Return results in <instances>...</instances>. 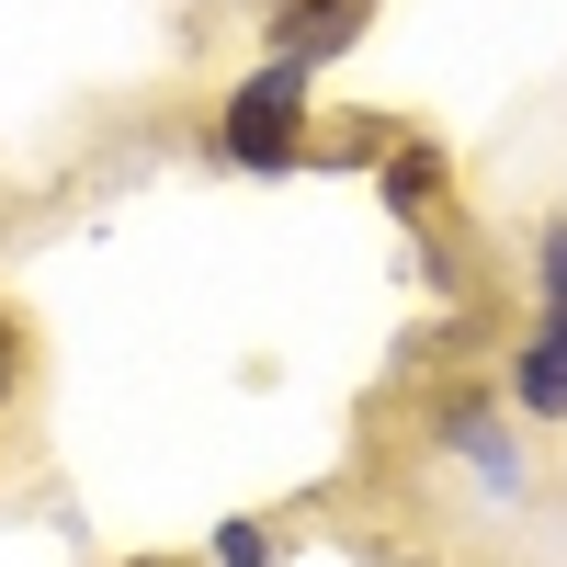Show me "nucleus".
I'll list each match as a JSON object with an SVG mask.
<instances>
[{
    "label": "nucleus",
    "mask_w": 567,
    "mask_h": 567,
    "mask_svg": "<svg viewBox=\"0 0 567 567\" xmlns=\"http://www.w3.org/2000/svg\"><path fill=\"white\" fill-rule=\"evenodd\" d=\"M227 159L239 171H284V159H307V69H250L239 91H227Z\"/></svg>",
    "instance_id": "obj_1"
},
{
    "label": "nucleus",
    "mask_w": 567,
    "mask_h": 567,
    "mask_svg": "<svg viewBox=\"0 0 567 567\" xmlns=\"http://www.w3.org/2000/svg\"><path fill=\"white\" fill-rule=\"evenodd\" d=\"M352 23H363V0H284V12H272V58L284 69H318V58L352 45Z\"/></svg>",
    "instance_id": "obj_2"
},
{
    "label": "nucleus",
    "mask_w": 567,
    "mask_h": 567,
    "mask_svg": "<svg viewBox=\"0 0 567 567\" xmlns=\"http://www.w3.org/2000/svg\"><path fill=\"white\" fill-rule=\"evenodd\" d=\"M511 386H523L534 420H567V318H545V341L523 352V374H511Z\"/></svg>",
    "instance_id": "obj_3"
},
{
    "label": "nucleus",
    "mask_w": 567,
    "mask_h": 567,
    "mask_svg": "<svg viewBox=\"0 0 567 567\" xmlns=\"http://www.w3.org/2000/svg\"><path fill=\"white\" fill-rule=\"evenodd\" d=\"M23 386H34V341H23V318L0 307V409H12Z\"/></svg>",
    "instance_id": "obj_4"
},
{
    "label": "nucleus",
    "mask_w": 567,
    "mask_h": 567,
    "mask_svg": "<svg viewBox=\"0 0 567 567\" xmlns=\"http://www.w3.org/2000/svg\"><path fill=\"white\" fill-rule=\"evenodd\" d=\"M261 556H272V534H261V523H239V534L216 545V567H261Z\"/></svg>",
    "instance_id": "obj_5"
},
{
    "label": "nucleus",
    "mask_w": 567,
    "mask_h": 567,
    "mask_svg": "<svg viewBox=\"0 0 567 567\" xmlns=\"http://www.w3.org/2000/svg\"><path fill=\"white\" fill-rule=\"evenodd\" d=\"M545 318H567V227L545 239Z\"/></svg>",
    "instance_id": "obj_6"
},
{
    "label": "nucleus",
    "mask_w": 567,
    "mask_h": 567,
    "mask_svg": "<svg viewBox=\"0 0 567 567\" xmlns=\"http://www.w3.org/2000/svg\"><path fill=\"white\" fill-rule=\"evenodd\" d=\"M136 567H159V556H136Z\"/></svg>",
    "instance_id": "obj_7"
}]
</instances>
